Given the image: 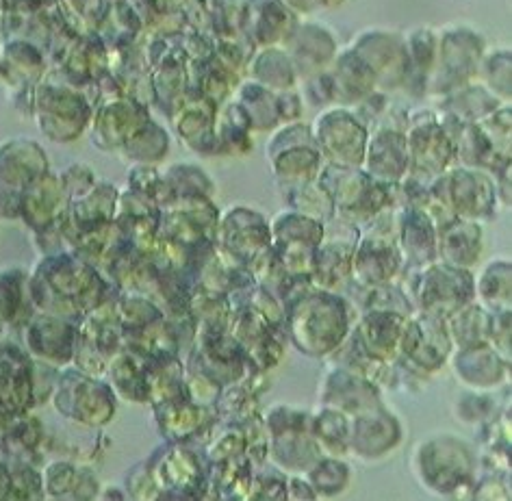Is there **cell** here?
<instances>
[{
	"label": "cell",
	"mask_w": 512,
	"mask_h": 501,
	"mask_svg": "<svg viewBox=\"0 0 512 501\" xmlns=\"http://www.w3.org/2000/svg\"><path fill=\"white\" fill-rule=\"evenodd\" d=\"M400 343L402 352L406 354V363L424 371L439 369L452 348L445 317L426 313H421L419 317H406Z\"/></svg>",
	"instance_id": "6da1fadb"
},
{
	"label": "cell",
	"mask_w": 512,
	"mask_h": 501,
	"mask_svg": "<svg viewBox=\"0 0 512 501\" xmlns=\"http://www.w3.org/2000/svg\"><path fill=\"white\" fill-rule=\"evenodd\" d=\"M315 436H317V447L328 452V456H343L350 447V432H348V421H345L343 413L337 408H326L322 419H313Z\"/></svg>",
	"instance_id": "7a4b0ae2"
},
{
	"label": "cell",
	"mask_w": 512,
	"mask_h": 501,
	"mask_svg": "<svg viewBox=\"0 0 512 501\" xmlns=\"http://www.w3.org/2000/svg\"><path fill=\"white\" fill-rule=\"evenodd\" d=\"M489 274L495 282H489L480 276V295L482 302L495 313H504L510 308V267L508 261H493L489 267Z\"/></svg>",
	"instance_id": "3957f363"
},
{
	"label": "cell",
	"mask_w": 512,
	"mask_h": 501,
	"mask_svg": "<svg viewBox=\"0 0 512 501\" xmlns=\"http://www.w3.org/2000/svg\"><path fill=\"white\" fill-rule=\"evenodd\" d=\"M311 480L317 493L335 495V493H341L345 484H348L350 473H348V467L339 460H322L313 467Z\"/></svg>",
	"instance_id": "277c9868"
},
{
	"label": "cell",
	"mask_w": 512,
	"mask_h": 501,
	"mask_svg": "<svg viewBox=\"0 0 512 501\" xmlns=\"http://www.w3.org/2000/svg\"><path fill=\"white\" fill-rule=\"evenodd\" d=\"M304 150H306V148H298L296 152H291V150H287V152H285V150H283V154H285V157H300V154H302ZM272 161H276V159H272ZM285 161H291V159H283V163H285ZM291 165H296V161H291V163H287V167H283V170H278L280 178H283V176L287 174V170H289Z\"/></svg>",
	"instance_id": "5b68a950"
},
{
	"label": "cell",
	"mask_w": 512,
	"mask_h": 501,
	"mask_svg": "<svg viewBox=\"0 0 512 501\" xmlns=\"http://www.w3.org/2000/svg\"><path fill=\"white\" fill-rule=\"evenodd\" d=\"M285 7H296L302 11H309L313 7V0H280Z\"/></svg>",
	"instance_id": "8992f818"
}]
</instances>
